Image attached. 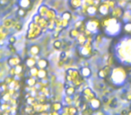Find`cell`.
Instances as JSON below:
<instances>
[{"label": "cell", "mask_w": 131, "mask_h": 115, "mask_svg": "<svg viewBox=\"0 0 131 115\" xmlns=\"http://www.w3.org/2000/svg\"><path fill=\"white\" fill-rule=\"evenodd\" d=\"M14 28H15V30H17V31H20V30H22V28H23L22 23L15 22V24H14Z\"/></svg>", "instance_id": "obj_15"}, {"label": "cell", "mask_w": 131, "mask_h": 115, "mask_svg": "<svg viewBox=\"0 0 131 115\" xmlns=\"http://www.w3.org/2000/svg\"><path fill=\"white\" fill-rule=\"evenodd\" d=\"M26 15H27V10L24 9V8L22 7H19L18 9H17V15H18L19 17H25Z\"/></svg>", "instance_id": "obj_10"}, {"label": "cell", "mask_w": 131, "mask_h": 115, "mask_svg": "<svg viewBox=\"0 0 131 115\" xmlns=\"http://www.w3.org/2000/svg\"><path fill=\"white\" fill-rule=\"evenodd\" d=\"M85 12L87 15H89L90 16H94V15H97L98 13V7L95 6H86L85 8Z\"/></svg>", "instance_id": "obj_5"}, {"label": "cell", "mask_w": 131, "mask_h": 115, "mask_svg": "<svg viewBox=\"0 0 131 115\" xmlns=\"http://www.w3.org/2000/svg\"><path fill=\"white\" fill-rule=\"evenodd\" d=\"M49 9V8L48 7V6H46V5H41V6H40V7H39V9H38V14L40 16L45 17L46 15H47Z\"/></svg>", "instance_id": "obj_6"}, {"label": "cell", "mask_w": 131, "mask_h": 115, "mask_svg": "<svg viewBox=\"0 0 131 115\" xmlns=\"http://www.w3.org/2000/svg\"><path fill=\"white\" fill-rule=\"evenodd\" d=\"M111 7H110L105 2H102L98 7V13L100 14V15H103V16L108 15L110 13H111Z\"/></svg>", "instance_id": "obj_1"}, {"label": "cell", "mask_w": 131, "mask_h": 115, "mask_svg": "<svg viewBox=\"0 0 131 115\" xmlns=\"http://www.w3.org/2000/svg\"><path fill=\"white\" fill-rule=\"evenodd\" d=\"M15 19H12V18H7L5 20L4 22V26L7 29V28H10L12 27V26H14V24H15Z\"/></svg>", "instance_id": "obj_7"}, {"label": "cell", "mask_w": 131, "mask_h": 115, "mask_svg": "<svg viewBox=\"0 0 131 115\" xmlns=\"http://www.w3.org/2000/svg\"><path fill=\"white\" fill-rule=\"evenodd\" d=\"M78 30L77 29H73L71 30V32H70V37H72V38H75V37L78 36Z\"/></svg>", "instance_id": "obj_17"}, {"label": "cell", "mask_w": 131, "mask_h": 115, "mask_svg": "<svg viewBox=\"0 0 131 115\" xmlns=\"http://www.w3.org/2000/svg\"><path fill=\"white\" fill-rule=\"evenodd\" d=\"M116 1H118V0H116Z\"/></svg>", "instance_id": "obj_23"}, {"label": "cell", "mask_w": 131, "mask_h": 115, "mask_svg": "<svg viewBox=\"0 0 131 115\" xmlns=\"http://www.w3.org/2000/svg\"><path fill=\"white\" fill-rule=\"evenodd\" d=\"M39 66L40 67V68H47V66H48V61L46 60V59H40V61H39Z\"/></svg>", "instance_id": "obj_14"}, {"label": "cell", "mask_w": 131, "mask_h": 115, "mask_svg": "<svg viewBox=\"0 0 131 115\" xmlns=\"http://www.w3.org/2000/svg\"><path fill=\"white\" fill-rule=\"evenodd\" d=\"M99 77H102V78H103V77H105V71H104L103 69L101 70V71L99 72Z\"/></svg>", "instance_id": "obj_20"}, {"label": "cell", "mask_w": 131, "mask_h": 115, "mask_svg": "<svg viewBox=\"0 0 131 115\" xmlns=\"http://www.w3.org/2000/svg\"><path fill=\"white\" fill-rule=\"evenodd\" d=\"M46 16L49 19V20H52V19H56V11L52 8H49V11H48V14Z\"/></svg>", "instance_id": "obj_9"}, {"label": "cell", "mask_w": 131, "mask_h": 115, "mask_svg": "<svg viewBox=\"0 0 131 115\" xmlns=\"http://www.w3.org/2000/svg\"><path fill=\"white\" fill-rule=\"evenodd\" d=\"M111 15L115 17V18H118V17H122L124 15V10L123 8H121L120 6H115L114 8H112V10L111 11Z\"/></svg>", "instance_id": "obj_4"}, {"label": "cell", "mask_w": 131, "mask_h": 115, "mask_svg": "<svg viewBox=\"0 0 131 115\" xmlns=\"http://www.w3.org/2000/svg\"><path fill=\"white\" fill-rule=\"evenodd\" d=\"M15 41H16V39H15L14 36H11V37L9 38V43H10V44H14Z\"/></svg>", "instance_id": "obj_19"}, {"label": "cell", "mask_w": 131, "mask_h": 115, "mask_svg": "<svg viewBox=\"0 0 131 115\" xmlns=\"http://www.w3.org/2000/svg\"><path fill=\"white\" fill-rule=\"evenodd\" d=\"M68 6L72 9L77 10L78 8L82 7L83 1L82 0H68Z\"/></svg>", "instance_id": "obj_3"}, {"label": "cell", "mask_w": 131, "mask_h": 115, "mask_svg": "<svg viewBox=\"0 0 131 115\" xmlns=\"http://www.w3.org/2000/svg\"><path fill=\"white\" fill-rule=\"evenodd\" d=\"M82 74L84 77H88L91 76V70L88 68H82Z\"/></svg>", "instance_id": "obj_12"}, {"label": "cell", "mask_w": 131, "mask_h": 115, "mask_svg": "<svg viewBox=\"0 0 131 115\" xmlns=\"http://www.w3.org/2000/svg\"><path fill=\"white\" fill-rule=\"evenodd\" d=\"M30 50H31V52L32 53V54L38 55L39 53H40V48H39V46H37V45H33L31 47Z\"/></svg>", "instance_id": "obj_11"}, {"label": "cell", "mask_w": 131, "mask_h": 115, "mask_svg": "<svg viewBox=\"0 0 131 115\" xmlns=\"http://www.w3.org/2000/svg\"><path fill=\"white\" fill-rule=\"evenodd\" d=\"M54 48L57 49H60L62 48V46H63V44H62V42L60 41V40H56V41L54 42Z\"/></svg>", "instance_id": "obj_16"}, {"label": "cell", "mask_w": 131, "mask_h": 115, "mask_svg": "<svg viewBox=\"0 0 131 115\" xmlns=\"http://www.w3.org/2000/svg\"><path fill=\"white\" fill-rule=\"evenodd\" d=\"M124 31L126 33H131V22H127L125 24H124Z\"/></svg>", "instance_id": "obj_13"}, {"label": "cell", "mask_w": 131, "mask_h": 115, "mask_svg": "<svg viewBox=\"0 0 131 115\" xmlns=\"http://www.w3.org/2000/svg\"><path fill=\"white\" fill-rule=\"evenodd\" d=\"M95 1H97V2H101V3L102 2V0H95Z\"/></svg>", "instance_id": "obj_22"}, {"label": "cell", "mask_w": 131, "mask_h": 115, "mask_svg": "<svg viewBox=\"0 0 131 115\" xmlns=\"http://www.w3.org/2000/svg\"><path fill=\"white\" fill-rule=\"evenodd\" d=\"M10 1H11V0H0V6H2V7L6 6V5H7Z\"/></svg>", "instance_id": "obj_18"}, {"label": "cell", "mask_w": 131, "mask_h": 115, "mask_svg": "<svg viewBox=\"0 0 131 115\" xmlns=\"http://www.w3.org/2000/svg\"><path fill=\"white\" fill-rule=\"evenodd\" d=\"M18 6L28 11L33 7V2L32 0H18Z\"/></svg>", "instance_id": "obj_2"}, {"label": "cell", "mask_w": 131, "mask_h": 115, "mask_svg": "<svg viewBox=\"0 0 131 115\" xmlns=\"http://www.w3.org/2000/svg\"><path fill=\"white\" fill-rule=\"evenodd\" d=\"M72 19V14L68 11H66L62 14V20L63 21H67V22H69Z\"/></svg>", "instance_id": "obj_8"}, {"label": "cell", "mask_w": 131, "mask_h": 115, "mask_svg": "<svg viewBox=\"0 0 131 115\" xmlns=\"http://www.w3.org/2000/svg\"><path fill=\"white\" fill-rule=\"evenodd\" d=\"M68 95H73L74 93V92H75V88H72V89H69V90H68Z\"/></svg>", "instance_id": "obj_21"}]
</instances>
